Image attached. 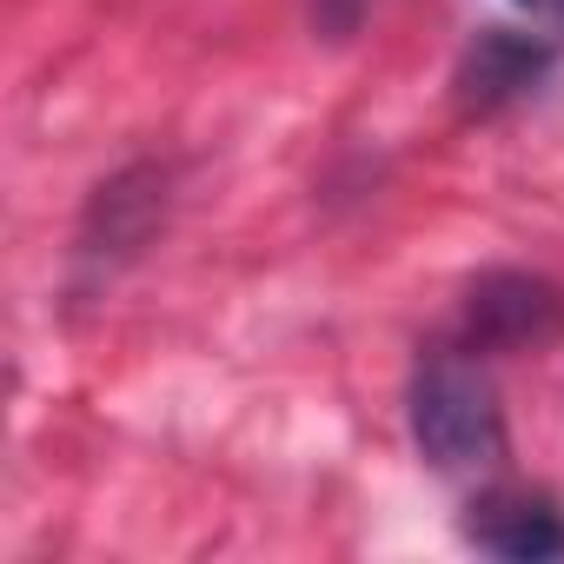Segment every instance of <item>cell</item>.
Masks as SVG:
<instances>
[{
    "label": "cell",
    "mask_w": 564,
    "mask_h": 564,
    "mask_svg": "<svg viewBox=\"0 0 564 564\" xmlns=\"http://www.w3.org/2000/svg\"><path fill=\"white\" fill-rule=\"evenodd\" d=\"M544 61H551V47L544 41H524V34H478V47L465 54V67H458V100L465 107H498V100H511V94H524L538 74H544Z\"/></svg>",
    "instance_id": "277c9868"
},
{
    "label": "cell",
    "mask_w": 564,
    "mask_h": 564,
    "mask_svg": "<svg viewBox=\"0 0 564 564\" xmlns=\"http://www.w3.org/2000/svg\"><path fill=\"white\" fill-rule=\"evenodd\" d=\"M524 14H538V21H564V0H518Z\"/></svg>",
    "instance_id": "5b68a950"
},
{
    "label": "cell",
    "mask_w": 564,
    "mask_h": 564,
    "mask_svg": "<svg viewBox=\"0 0 564 564\" xmlns=\"http://www.w3.org/2000/svg\"><path fill=\"white\" fill-rule=\"evenodd\" d=\"M405 419H412V445L432 471L465 478V471H491L505 458V412H498L485 372L465 359L419 366Z\"/></svg>",
    "instance_id": "6da1fadb"
},
{
    "label": "cell",
    "mask_w": 564,
    "mask_h": 564,
    "mask_svg": "<svg viewBox=\"0 0 564 564\" xmlns=\"http://www.w3.org/2000/svg\"><path fill=\"white\" fill-rule=\"evenodd\" d=\"M465 544L511 557V564H544L564 557V511L544 491H478L465 505Z\"/></svg>",
    "instance_id": "7a4b0ae2"
},
{
    "label": "cell",
    "mask_w": 564,
    "mask_h": 564,
    "mask_svg": "<svg viewBox=\"0 0 564 564\" xmlns=\"http://www.w3.org/2000/svg\"><path fill=\"white\" fill-rule=\"evenodd\" d=\"M557 326V293L531 272H491L471 286V306H465V333L478 352H511L524 339H544Z\"/></svg>",
    "instance_id": "3957f363"
}]
</instances>
